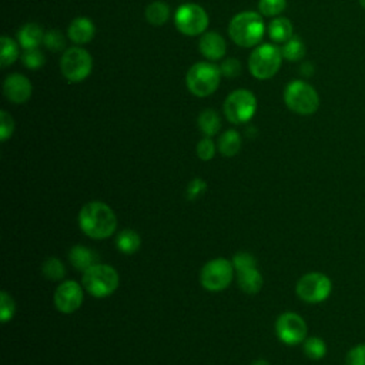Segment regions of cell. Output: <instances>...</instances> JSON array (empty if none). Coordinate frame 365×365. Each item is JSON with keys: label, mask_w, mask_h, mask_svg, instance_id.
<instances>
[{"label": "cell", "mask_w": 365, "mask_h": 365, "mask_svg": "<svg viewBox=\"0 0 365 365\" xmlns=\"http://www.w3.org/2000/svg\"><path fill=\"white\" fill-rule=\"evenodd\" d=\"M78 224L86 235L101 240L110 237L114 232L117 227V218L114 211L107 204L93 201L81 208L78 214Z\"/></svg>", "instance_id": "cell-1"}, {"label": "cell", "mask_w": 365, "mask_h": 365, "mask_svg": "<svg viewBox=\"0 0 365 365\" xmlns=\"http://www.w3.org/2000/svg\"><path fill=\"white\" fill-rule=\"evenodd\" d=\"M262 16L255 11H244L232 17L228 24V34L231 40L241 47L257 46L264 36Z\"/></svg>", "instance_id": "cell-2"}, {"label": "cell", "mask_w": 365, "mask_h": 365, "mask_svg": "<svg viewBox=\"0 0 365 365\" xmlns=\"http://www.w3.org/2000/svg\"><path fill=\"white\" fill-rule=\"evenodd\" d=\"M284 101L291 111L299 115H311L319 107L317 90L302 80H294L285 87Z\"/></svg>", "instance_id": "cell-3"}, {"label": "cell", "mask_w": 365, "mask_h": 365, "mask_svg": "<svg viewBox=\"0 0 365 365\" xmlns=\"http://www.w3.org/2000/svg\"><path fill=\"white\" fill-rule=\"evenodd\" d=\"M221 70L212 63L200 61L187 71L185 83L188 90L197 97L211 96L220 86Z\"/></svg>", "instance_id": "cell-4"}, {"label": "cell", "mask_w": 365, "mask_h": 365, "mask_svg": "<svg viewBox=\"0 0 365 365\" xmlns=\"http://www.w3.org/2000/svg\"><path fill=\"white\" fill-rule=\"evenodd\" d=\"M84 288L97 298L111 295L118 287L117 271L107 264H96L83 274Z\"/></svg>", "instance_id": "cell-5"}, {"label": "cell", "mask_w": 365, "mask_h": 365, "mask_svg": "<svg viewBox=\"0 0 365 365\" xmlns=\"http://www.w3.org/2000/svg\"><path fill=\"white\" fill-rule=\"evenodd\" d=\"M282 58V53L278 47L272 44L258 46L248 60L250 73L258 80H268L278 73Z\"/></svg>", "instance_id": "cell-6"}, {"label": "cell", "mask_w": 365, "mask_h": 365, "mask_svg": "<svg viewBox=\"0 0 365 365\" xmlns=\"http://www.w3.org/2000/svg\"><path fill=\"white\" fill-rule=\"evenodd\" d=\"M93 68L90 53L81 47H71L64 51L60 60V70L68 83H80L86 80Z\"/></svg>", "instance_id": "cell-7"}, {"label": "cell", "mask_w": 365, "mask_h": 365, "mask_svg": "<svg viewBox=\"0 0 365 365\" xmlns=\"http://www.w3.org/2000/svg\"><path fill=\"white\" fill-rule=\"evenodd\" d=\"M257 110L255 96L245 88L234 90L224 101V114L234 124L247 123Z\"/></svg>", "instance_id": "cell-8"}, {"label": "cell", "mask_w": 365, "mask_h": 365, "mask_svg": "<svg viewBox=\"0 0 365 365\" xmlns=\"http://www.w3.org/2000/svg\"><path fill=\"white\" fill-rule=\"evenodd\" d=\"M295 291L302 301L308 304H318L329 297L332 282L329 277L322 272H308L298 279Z\"/></svg>", "instance_id": "cell-9"}, {"label": "cell", "mask_w": 365, "mask_h": 365, "mask_svg": "<svg viewBox=\"0 0 365 365\" xmlns=\"http://www.w3.org/2000/svg\"><path fill=\"white\" fill-rule=\"evenodd\" d=\"M174 23L180 33L185 36H198L204 34L208 27V14L201 6L187 3L177 9Z\"/></svg>", "instance_id": "cell-10"}, {"label": "cell", "mask_w": 365, "mask_h": 365, "mask_svg": "<svg viewBox=\"0 0 365 365\" xmlns=\"http://www.w3.org/2000/svg\"><path fill=\"white\" fill-rule=\"evenodd\" d=\"M234 274V265L225 258H217L207 262L201 269V284L208 291H222L225 289Z\"/></svg>", "instance_id": "cell-11"}, {"label": "cell", "mask_w": 365, "mask_h": 365, "mask_svg": "<svg viewBox=\"0 0 365 365\" xmlns=\"http://www.w3.org/2000/svg\"><path fill=\"white\" fill-rule=\"evenodd\" d=\"M275 332L284 344L297 345L307 339V324L298 314L284 312L275 322Z\"/></svg>", "instance_id": "cell-12"}, {"label": "cell", "mask_w": 365, "mask_h": 365, "mask_svg": "<svg viewBox=\"0 0 365 365\" xmlns=\"http://www.w3.org/2000/svg\"><path fill=\"white\" fill-rule=\"evenodd\" d=\"M83 302V289L76 281L61 282L54 292V305L63 314L74 312Z\"/></svg>", "instance_id": "cell-13"}, {"label": "cell", "mask_w": 365, "mask_h": 365, "mask_svg": "<svg viewBox=\"0 0 365 365\" xmlns=\"http://www.w3.org/2000/svg\"><path fill=\"white\" fill-rule=\"evenodd\" d=\"M31 91L33 87L29 78L19 73L7 76L3 83V93L6 98L14 104L26 103L30 98Z\"/></svg>", "instance_id": "cell-14"}, {"label": "cell", "mask_w": 365, "mask_h": 365, "mask_svg": "<svg viewBox=\"0 0 365 365\" xmlns=\"http://www.w3.org/2000/svg\"><path fill=\"white\" fill-rule=\"evenodd\" d=\"M200 51L205 58L211 61H217L225 56L227 43L221 34L215 31H208V33H204L200 38Z\"/></svg>", "instance_id": "cell-15"}, {"label": "cell", "mask_w": 365, "mask_h": 365, "mask_svg": "<svg viewBox=\"0 0 365 365\" xmlns=\"http://www.w3.org/2000/svg\"><path fill=\"white\" fill-rule=\"evenodd\" d=\"M67 34L74 44H86L93 40L96 34V27L90 19L77 17L70 23Z\"/></svg>", "instance_id": "cell-16"}, {"label": "cell", "mask_w": 365, "mask_h": 365, "mask_svg": "<svg viewBox=\"0 0 365 365\" xmlns=\"http://www.w3.org/2000/svg\"><path fill=\"white\" fill-rule=\"evenodd\" d=\"M17 40L24 50L38 48V46L44 41L43 29L36 23H27L19 30Z\"/></svg>", "instance_id": "cell-17"}, {"label": "cell", "mask_w": 365, "mask_h": 365, "mask_svg": "<svg viewBox=\"0 0 365 365\" xmlns=\"http://www.w3.org/2000/svg\"><path fill=\"white\" fill-rule=\"evenodd\" d=\"M70 261L77 269H81V271H87L90 267L98 264L96 252H93L91 250L83 245H76L71 248Z\"/></svg>", "instance_id": "cell-18"}, {"label": "cell", "mask_w": 365, "mask_h": 365, "mask_svg": "<svg viewBox=\"0 0 365 365\" xmlns=\"http://www.w3.org/2000/svg\"><path fill=\"white\" fill-rule=\"evenodd\" d=\"M269 38L277 43H285L292 37V24L287 17H277L268 27Z\"/></svg>", "instance_id": "cell-19"}, {"label": "cell", "mask_w": 365, "mask_h": 365, "mask_svg": "<svg viewBox=\"0 0 365 365\" xmlns=\"http://www.w3.org/2000/svg\"><path fill=\"white\" fill-rule=\"evenodd\" d=\"M238 285L247 294H257L262 287V275L257 268L238 272Z\"/></svg>", "instance_id": "cell-20"}, {"label": "cell", "mask_w": 365, "mask_h": 365, "mask_svg": "<svg viewBox=\"0 0 365 365\" xmlns=\"http://www.w3.org/2000/svg\"><path fill=\"white\" fill-rule=\"evenodd\" d=\"M145 19L153 26H163L170 19V7L164 1H153L145 9Z\"/></svg>", "instance_id": "cell-21"}, {"label": "cell", "mask_w": 365, "mask_h": 365, "mask_svg": "<svg viewBox=\"0 0 365 365\" xmlns=\"http://www.w3.org/2000/svg\"><path fill=\"white\" fill-rule=\"evenodd\" d=\"M198 127L207 137L215 135L221 128L220 115L211 108L201 111V114L198 117Z\"/></svg>", "instance_id": "cell-22"}, {"label": "cell", "mask_w": 365, "mask_h": 365, "mask_svg": "<svg viewBox=\"0 0 365 365\" xmlns=\"http://www.w3.org/2000/svg\"><path fill=\"white\" fill-rule=\"evenodd\" d=\"M218 148L222 155L225 157H232L235 155L240 148H241V138L240 134L235 130H228L225 131L218 141Z\"/></svg>", "instance_id": "cell-23"}, {"label": "cell", "mask_w": 365, "mask_h": 365, "mask_svg": "<svg viewBox=\"0 0 365 365\" xmlns=\"http://www.w3.org/2000/svg\"><path fill=\"white\" fill-rule=\"evenodd\" d=\"M117 248L124 254H134L141 244L140 235L133 230H124L121 231L115 238Z\"/></svg>", "instance_id": "cell-24"}, {"label": "cell", "mask_w": 365, "mask_h": 365, "mask_svg": "<svg viewBox=\"0 0 365 365\" xmlns=\"http://www.w3.org/2000/svg\"><path fill=\"white\" fill-rule=\"evenodd\" d=\"M1 54H0V64L1 68L9 67L10 64H13L17 57H19V46L14 40H11L7 36H1Z\"/></svg>", "instance_id": "cell-25"}, {"label": "cell", "mask_w": 365, "mask_h": 365, "mask_svg": "<svg viewBox=\"0 0 365 365\" xmlns=\"http://www.w3.org/2000/svg\"><path fill=\"white\" fill-rule=\"evenodd\" d=\"M282 57L288 61H298L305 56V46L299 37H291L281 48Z\"/></svg>", "instance_id": "cell-26"}, {"label": "cell", "mask_w": 365, "mask_h": 365, "mask_svg": "<svg viewBox=\"0 0 365 365\" xmlns=\"http://www.w3.org/2000/svg\"><path fill=\"white\" fill-rule=\"evenodd\" d=\"M304 352L312 361H319L327 354V344L318 336H309L304 341Z\"/></svg>", "instance_id": "cell-27"}, {"label": "cell", "mask_w": 365, "mask_h": 365, "mask_svg": "<svg viewBox=\"0 0 365 365\" xmlns=\"http://www.w3.org/2000/svg\"><path fill=\"white\" fill-rule=\"evenodd\" d=\"M43 275L46 278H48L50 281H58V279H63L64 275H66V268L63 265V262L54 257H50L47 258L44 262H43Z\"/></svg>", "instance_id": "cell-28"}, {"label": "cell", "mask_w": 365, "mask_h": 365, "mask_svg": "<svg viewBox=\"0 0 365 365\" xmlns=\"http://www.w3.org/2000/svg\"><path fill=\"white\" fill-rule=\"evenodd\" d=\"M44 46L50 50V51H61L66 48V37L60 30H48L44 34Z\"/></svg>", "instance_id": "cell-29"}, {"label": "cell", "mask_w": 365, "mask_h": 365, "mask_svg": "<svg viewBox=\"0 0 365 365\" xmlns=\"http://www.w3.org/2000/svg\"><path fill=\"white\" fill-rule=\"evenodd\" d=\"M287 7V0H259L258 10L262 16H278Z\"/></svg>", "instance_id": "cell-30"}, {"label": "cell", "mask_w": 365, "mask_h": 365, "mask_svg": "<svg viewBox=\"0 0 365 365\" xmlns=\"http://www.w3.org/2000/svg\"><path fill=\"white\" fill-rule=\"evenodd\" d=\"M23 64L29 68V70H38L40 67L44 66V56L38 48H30L26 50L23 57H21Z\"/></svg>", "instance_id": "cell-31"}, {"label": "cell", "mask_w": 365, "mask_h": 365, "mask_svg": "<svg viewBox=\"0 0 365 365\" xmlns=\"http://www.w3.org/2000/svg\"><path fill=\"white\" fill-rule=\"evenodd\" d=\"M232 265L234 268L241 272V271H245V269H251V268H257V261L255 258L248 254V252H237L234 255V259H232Z\"/></svg>", "instance_id": "cell-32"}, {"label": "cell", "mask_w": 365, "mask_h": 365, "mask_svg": "<svg viewBox=\"0 0 365 365\" xmlns=\"http://www.w3.org/2000/svg\"><path fill=\"white\" fill-rule=\"evenodd\" d=\"M14 315V301L13 298L6 292L1 291L0 295V319L3 322H7Z\"/></svg>", "instance_id": "cell-33"}, {"label": "cell", "mask_w": 365, "mask_h": 365, "mask_svg": "<svg viewBox=\"0 0 365 365\" xmlns=\"http://www.w3.org/2000/svg\"><path fill=\"white\" fill-rule=\"evenodd\" d=\"M345 365H365V344H358L348 351Z\"/></svg>", "instance_id": "cell-34"}, {"label": "cell", "mask_w": 365, "mask_h": 365, "mask_svg": "<svg viewBox=\"0 0 365 365\" xmlns=\"http://www.w3.org/2000/svg\"><path fill=\"white\" fill-rule=\"evenodd\" d=\"M0 124H1L0 125V140L6 141L13 134L14 121H13L11 115L7 111H4V110L0 113Z\"/></svg>", "instance_id": "cell-35"}, {"label": "cell", "mask_w": 365, "mask_h": 365, "mask_svg": "<svg viewBox=\"0 0 365 365\" xmlns=\"http://www.w3.org/2000/svg\"><path fill=\"white\" fill-rule=\"evenodd\" d=\"M197 154H198V157H200L201 160H204V161H208V160H211V158L214 157V154H215V145H214V143H212V140H211L210 137H205V138H202V140L198 143V145H197Z\"/></svg>", "instance_id": "cell-36"}, {"label": "cell", "mask_w": 365, "mask_h": 365, "mask_svg": "<svg viewBox=\"0 0 365 365\" xmlns=\"http://www.w3.org/2000/svg\"><path fill=\"white\" fill-rule=\"evenodd\" d=\"M221 74L225 77H237L241 73V64L235 58H227L220 66Z\"/></svg>", "instance_id": "cell-37"}, {"label": "cell", "mask_w": 365, "mask_h": 365, "mask_svg": "<svg viewBox=\"0 0 365 365\" xmlns=\"http://www.w3.org/2000/svg\"><path fill=\"white\" fill-rule=\"evenodd\" d=\"M207 190V182L201 178H194L187 188V198L188 200H195L198 198L204 191Z\"/></svg>", "instance_id": "cell-38"}, {"label": "cell", "mask_w": 365, "mask_h": 365, "mask_svg": "<svg viewBox=\"0 0 365 365\" xmlns=\"http://www.w3.org/2000/svg\"><path fill=\"white\" fill-rule=\"evenodd\" d=\"M252 365H269V364L265 359H257Z\"/></svg>", "instance_id": "cell-39"}, {"label": "cell", "mask_w": 365, "mask_h": 365, "mask_svg": "<svg viewBox=\"0 0 365 365\" xmlns=\"http://www.w3.org/2000/svg\"><path fill=\"white\" fill-rule=\"evenodd\" d=\"M358 1H359V4H361L364 9H365V0H358Z\"/></svg>", "instance_id": "cell-40"}]
</instances>
